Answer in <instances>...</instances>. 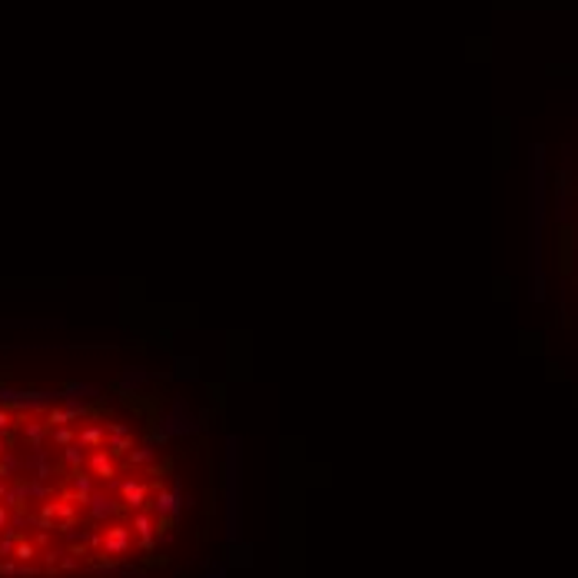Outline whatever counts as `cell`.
Returning a JSON list of instances; mask_svg holds the SVG:
<instances>
[{"mask_svg":"<svg viewBox=\"0 0 578 578\" xmlns=\"http://www.w3.org/2000/svg\"><path fill=\"white\" fill-rule=\"evenodd\" d=\"M173 509H180V499H176V495H170V492H163V495L156 499V512H160V516H166V512H173Z\"/></svg>","mask_w":578,"mask_h":578,"instance_id":"1","label":"cell"}]
</instances>
